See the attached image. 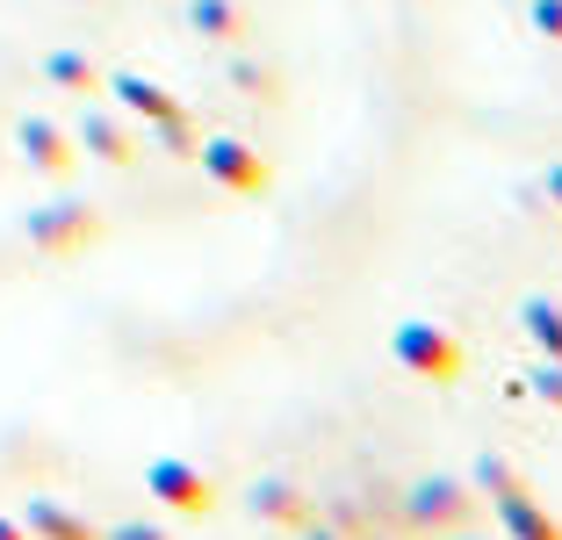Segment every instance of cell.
<instances>
[{
  "label": "cell",
  "instance_id": "cell-21",
  "mask_svg": "<svg viewBox=\"0 0 562 540\" xmlns=\"http://www.w3.org/2000/svg\"><path fill=\"white\" fill-rule=\"evenodd\" d=\"M541 195H548V202L562 210V166H548V188H541Z\"/></svg>",
  "mask_w": 562,
  "mask_h": 540
},
{
  "label": "cell",
  "instance_id": "cell-3",
  "mask_svg": "<svg viewBox=\"0 0 562 540\" xmlns=\"http://www.w3.org/2000/svg\"><path fill=\"white\" fill-rule=\"evenodd\" d=\"M101 238V210L80 195H58L44 202V210H30V246L36 252H58V260H72V252H87Z\"/></svg>",
  "mask_w": 562,
  "mask_h": 540
},
{
  "label": "cell",
  "instance_id": "cell-5",
  "mask_svg": "<svg viewBox=\"0 0 562 540\" xmlns=\"http://www.w3.org/2000/svg\"><path fill=\"white\" fill-rule=\"evenodd\" d=\"M145 491L159 497L166 511H181V519H202V511H216V483L195 469V461H151V469H145Z\"/></svg>",
  "mask_w": 562,
  "mask_h": 540
},
{
  "label": "cell",
  "instance_id": "cell-22",
  "mask_svg": "<svg viewBox=\"0 0 562 540\" xmlns=\"http://www.w3.org/2000/svg\"><path fill=\"white\" fill-rule=\"evenodd\" d=\"M303 540H339V533H331V526H317V519H311V526H303Z\"/></svg>",
  "mask_w": 562,
  "mask_h": 540
},
{
  "label": "cell",
  "instance_id": "cell-16",
  "mask_svg": "<svg viewBox=\"0 0 562 540\" xmlns=\"http://www.w3.org/2000/svg\"><path fill=\"white\" fill-rule=\"evenodd\" d=\"M533 396H541L548 410H562V360H541V368H533Z\"/></svg>",
  "mask_w": 562,
  "mask_h": 540
},
{
  "label": "cell",
  "instance_id": "cell-1",
  "mask_svg": "<svg viewBox=\"0 0 562 540\" xmlns=\"http://www.w3.org/2000/svg\"><path fill=\"white\" fill-rule=\"evenodd\" d=\"M476 483H462V475H418L412 497H404V519L418 526V533L447 540V533H469L476 526Z\"/></svg>",
  "mask_w": 562,
  "mask_h": 540
},
{
  "label": "cell",
  "instance_id": "cell-23",
  "mask_svg": "<svg viewBox=\"0 0 562 540\" xmlns=\"http://www.w3.org/2000/svg\"><path fill=\"white\" fill-rule=\"evenodd\" d=\"M447 540H476V526H469V533H447Z\"/></svg>",
  "mask_w": 562,
  "mask_h": 540
},
{
  "label": "cell",
  "instance_id": "cell-2",
  "mask_svg": "<svg viewBox=\"0 0 562 540\" xmlns=\"http://www.w3.org/2000/svg\"><path fill=\"white\" fill-rule=\"evenodd\" d=\"M397 368L404 375H418V382H462V368H469V353H462V339L447 325H432V317H412V325H397Z\"/></svg>",
  "mask_w": 562,
  "mask_h": 540
},
{
  "label": "cell",
  "instance_id": "cell-4",
  "mask_svg": "<svg viewBox=\"0 0 562 540\" xmlns=\"http://www.w3.org/2000/svg\"><path fill=\"white\" fill-rule=\"evenodd\" d=\"M195 159H202V173H210L224 195H267V188H274V166H267L246 137H202Z\"/></svg>",
  "mask_w": 562,
  "mask_h": 540
},
{
  "label": "cell",
  "instance_id": "cell-7",
  "mask_svg": "<svg viewBox=\"0 0 562 540\" xmlns=\"http://www.w3.org/2000/svg\"><path fill=\"white\" fill-rule=\"evenodd\" d=\"M15 137H22V159H30L44 180H66L72 159H80V145H72L58 123H44V115H22V131H15Z\"/></svg>",
  "mask_w": 562,
  "mask_h": 540
},
{
  "label": "cell",
  "instance_id": "cell-18",
  "mask_svg": "<svg viewBox=\"0 0 562 540\" xmlns=\"http://www.w3.org/2000/svg\"><path fill=\"white\" fill-rule=\"evenodd\" d=\"M232 80H238V94H260V101H274V72H260V66H238Z\"/></svg>",
  "mask_w": 562,
  "mask_h": 540
},
{
  "label": "cell",
  "instance_id": "cell-20",
  "mask_svg": "<svg viewBox=\"0 0 562 540\" xmlns=\"http://www.w3.org/2000/svg\"><path fill=\"white\" fill-rule=\"evenodd\" d=\"M0 540H30V526H22V519H8V511H0Z\"/></svg>",
  "mask_w": 562,
  "mask_h": 540
},
{
  "label": "cell",
  "instance_id": "cell-10",
  "mask_svg": "<svg viewBox=\"0 0 562 540\" xmlns=\"http://www.w3.org/2000/svg\"><path fill=\"white\" fill-rule=\"evenodd\" d=\"M497 526H505V540H562V519H555V511H541L527 491L497 505Z\"/></svg>",
  "mask_w": 562,
  "mask_h": 540
},
{
  "label": "cell",
  "instance_id": "cell-17",
  "mask_svg": "<svg viewBox=\"0 0 562 540\" xmlns=\"http://www.w3.org/2000/svg\"><path fill=\"white\" fill-rule=\"evenodd\" d=\"M527 22L548 36V44H562V0H533V8H527Z\"/></svg>",
  "mask_w": 562,
  "mask_h": 540
},
{
  "label": "cell",
  "instance_id": "cell-9",
  "mask_svg": "<svg viewBox=\"0 0 562 540\" xmlns=\"http://www.w3.org/2000/svg\"><path fill=\"white\" fill-rule=\"evenodd\" d=\"M22 526H30V540H101L94 526H87L72 505H58V497H30Z\"/></svg>",
  "mask_w": 562,
  "mask_h": 540
},
{
  "label": "cell",
  "instance_id": "cell-15",
  "mask_svg": "<svg viewBox=\"0 0 562 540\" xmlns=\"http://www.w3.org/2000/svg\"><path fill=\"white\" fill-rule=\"evenodd\" d=\"M44 72H50L58 87H72V94H87V87H101V72L87 66L80 50H50V58H44Z\"/></svg>",
  "mask_w": 562,
  "mask_h": 540
},
{
  "label": "cell",
  "instance_id": "cell-8",
  "mask_svg": "<svg viewBox=\"0 0 562 540\" xmlns=\"http://www.w3.org/2000/svg\"><path fill=\"white\" fill-rule=\"evenodd\" d=\"M109 87H116V101H123V109L137 115V123H151V131H159V123H173V115H188L181 101L166 94V87H151L145 72H116V80H109Z\"/></svg>",
  "mask_w": 562,
  "mask_h": 540
},
{
  "label": "cell",
  "instance_id": "cell-14",
  "mask_svg": "<svg viewBox=\"0 0 562 540\" xmlns=\"http://www.w3.org/2000/svg\"><path fill=\"white\" fill-rule=\"evenodd\" d=\"M188 22H195L202 36H216V44H232V36L246 30V22H238V8H232V0H195V8H188Z\"/></svg>",
  "mask_w": 562,
  "mask_h": 540
},
{
  "label": "cell",
  "instance_id": "cell-11",
  "mask_svg": "<svg viewBox=\"0 0 562 540\" xmlns=\"http://www.w3.org/2000/svg\"><path fill=\"white\" fill-rule=\"evenodd\" d=\"M80 151H87V159H101V166H131L137 159L131 131H123L116 115H87V123H80Z\"/></svg>",
  "mask_w": 562,
  "mask_h": 540
},
{
  "label": "cell",
  "instance_id": "cell-19",
  "mask_svg": "<svg viewBox=\"0 0 562 540\" xmlns=\"http://www.w3.org/2000/svg\"><path fill=\"white\" fill-rule=\"evenodd\" d=\"M101 540H166L159 526H145V519H131V526H116V533H101Z\"/></svg>",
  "mask_w": 562,
  "mask_h": 540
},
{
  "label": "cell",
  "instance_id": "cell-6",
  "mask_svg": "<svg viewBox=\"0 0 562 540\" xmlns=\"http://www.w3.org/2000/svg\"><path fill=\"white\" fill-rule=\"evenodd\" d=\"M246 511H252V519H267V526H289V533L311 526V497H303L296 475H260V483L246 491Z\"/></svg>",
  "mask_w": 562,
  "mask_h": 540
},
{
  "label": "cell",
  "instance_id": "cell-13",
  "mask_svg": "<svg viewBox=\"0 0 562 540\" xmlns=\"http://www.w3.org/2000/svg\"><path fill=\"white\" fill-rule=\"evenodd\" d=\"M469 483H476V497H491V505H505V497H519V491H527V475H519L505 454H476Z\"/></svg>",
  "mask_w": 562,
  "mask_h": 540
},
{
  "label": "cell",
  "instance_id": "cell-12",
  "mask_svg": "<svg viewBox=\"0 0 562 540\" xmlns=\"http://www.w3.org/2000/svg\"><path fill=\"white\" fill-rule=\"evenodd\" d=\"M519 331L541 346V360H562V303H548V295H527V303H519Z\"/></svg>",
  "mask_w": 562,
  "mask_h": 540
}]
</instances>
